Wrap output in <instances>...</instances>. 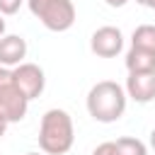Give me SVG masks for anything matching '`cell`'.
I'll list each match as a JSON object with an SVG mask.
<instances>
[{"mask_svg":"<svg viewBox=\"0 0 155 155\" xmlns=\"http://www.w3.org/2000/svg\"><path fill=\"white\" fill-rule=\"evenodd\" d=\"M126 90L114 80H99L87 92V111L99 124H114L126 111Z\"/></svg>","mask_w":155,"mask_h":155,"instance_id":"obj_1","label":"cell"},{"mask_svg":"<svg viewBox=\"0 0 155 155\" xmlns=\"http://www.w3.org/2000/svg\"><path fill=\"white\" fill-rule=\"evenodd\" d=\"M75 143V128L73 119L65 109H48L41 116L39 126V148L46 155H65Z\"/></svg>","mask_w":155,"mask_h":155,"instance_id":"obj_2","label":"cell"},{"mask_svg":"<svg viewBox=\"0 0 155 155\" xmlns=\"http://www.w3.org/2000/svg\"><path fill=\"white\" fill-rule=\"evenodd\" d=\"M27 7L48 31H68L75 24L73 0H27Z\"/></svg>","mask_w":155,"mask_h":155,"instance_id":"obj_3","label":"cell"},{"mask_svg":"<svg viewBox=\"0 0 155 155\" xmlns=\"http://www.w3.org/2000/svg\"><path fill=\"white\" fill-rule=\"evenodd\" d=\"M27 109H29V99L17 87L12 78V68L0 65V111L10 119V124H15L27 116Z\"/></svg>","mask_w":155,"mask_h":155,"instance_id":"obj_4","label":"cell"},{"mask_svg":"<svg viewBox=\"0 0 155 155\" xmlns=\"http://www.w3.org/2000/svg\"><path fill=\"white\" fill-rule=\"evenodd\" d=\"M12 78L17 82V87L22 90V94L31 102L36 97H41L44 87H46V75L36 63H19L12 68Z\"/></svg>","mask_w":155,"mask_h":155,"instance_id":"obj_5","label":"cell"},{"mask_svg":"<svg viewBox=\"0 0 155 155\" xmlns=\"http://www.w3.org/2000/svg\"><path fill=\"white\" fill-rule=\"evenodd\" d=\"M90 48L99 58H114V56H119L121 48H124V34H121V29L111 27V24L94 29V34L90 39Z\"/></svg>","mask_w":155,"mask_h":155,"instance_id":"obj_6","label":"cell"},{"mask_svg":"<svg viewBox=\"0 0 155 155\" xmlns=\"http://www.w3.org/2000/svg\"><path fill=\"white\" fill-rule=\"evenodd\" d=\"M126 94L138 102V104H148L155 99V70L153 73H128L126 78Z\"/></svg>","mask_w":155,"mask_h":155,"instance_id":"obj_7","label":"cell"},{"mask_svg":"<svg viewBox=\"0 0 155 155\" xmlns=\"http://www.w3.org/2000/svg\"><path fill=\"white\" fill-rule=\"evenodd\" d=\"M24 56H27V41L19 34L0 36V65L15 68V65L24 63Z\"/></svg>","mask_w":155,"mask_h":155,"instance_id":"obj_8","label":"cell"},{"mask_svg":"<svg viewBox=\"0 0 155 155\" xmlns=\"http://www.w3.org/2000/svg\"><path fill=\"white\" fill-rule=\"evenodd\" d=\"M126 70L128 73H153L155 70V53L131 46L126 51Z\"/></svg>","mask_w":155,"mask_h":155,"instance_id":"obj_9","label":"cell"},{"mask_svg":"<svg viewBox=\"0 0 155 155\" xmlns=\"http://www.w3.org/2000/svg\"><path fill=\"white\" fill-rule=\"evenodd\" d=\"M131 46L136 48H145L155 53V24H140L133 29L131 34Z\"/></svg>","mask_w":155,"mask_h":155,"instance_id":"obj_10","label":"cell"},{"mask_svg":"<svg viewBox=\"0 0 155 155\" xmlns=\"http://www.w3.org/2000/svg\"><path fill=\"white\" fill-rule=\"evenodd\" d=\"M116 150H119V155H148L145 143L138 140V138H133V136L116 138Z\"/></svg>","mask_w":155,"mask_h":155,"instance_id":"obj_11","label":"cell"},{"mask_svg":"<svg viewBox=\"0 0 155 155\" xmlns=\"http://www.w3.org/2000/svg\"><path fill=\"white\" fill-rule=\"evenodd\" d=\"M92 155H119L116 140H104V143H99V145L92 150Z\"/></svg>","mask_w":155,"mask_h":155,"instance_id":"obj_12","label":"cell"},{"mask_svg":"<svg viewBox=\"0 0 155 155\" xmlns=\"http://www.w3.org/2000/svg\"><path fill=\"white\" fill-rule=\"evenodd\" d=\"M24 0H0V15H15Z\"/></svg>","mask_w":155,"mask_h":155,"instance_id":"obj_13","label":"cell"},{"mask_svg":"<svg viewBox=\"0 0 155 155\" xmlns=\"http://www.w3.org/2000/svg\"><path fill=\"white\" fill-rule=\"evenodd\" d=\"M7 126H10V119H7V116H5L2 111H0V138L5 136V131H7Z\"/></svg>","mask_w":155,"mask_h":155,"instance_id":"obj_14","label":"cell"},{"mask_svg":"<svg viewBox=\"0 0 155 155\" xmlns=\"http://www.w3.org/2000/svg\"><path fill=\"white\" fill-rule=\"evenodd\" d=\"M104 2H107L109 7H124V5L128 2V0H104Z\"/></svg>","mask_w":155,"mask_h":155,"instance_id":"obj_15","label":"cell"},{"mask_svg":"<svg viewBox=\"0 0 155 155\" xmlns=\"http://www.w3.org/2000/svg\"><path fill=\"white\" fill-rule=\"evenodd\" d=\"M150 148H153V150H155V128H153V131H150Z\"/></svg>","mask_w":155,"mask_h":155,"instance_id":"obj_16","label":"cell"},{"mask_svg":"<svg viewBox=\"0 0 155 155\" xmlns=\"http://www.w3.org/2000/svg\"><path fill=\"white\" fill-rule=\"evenodd\" d=\"M0 36H5V19H2V15H0Z\"/></svg>","mask_w":155,"mask_h":155,"instance_id":"obj_17","label":"cell"},{"mask_svg":"<svg viewBox=\"0 0 155 155\" xmlns=\"http://www.w3.org/2000/svg\"><path fill=\"white\" fill-rule=\"evenodd\" d=\"M136 2H138V5H145V7L150 5V0H136Z\"/></svg>","mask_w":155,"mask_h":155,"instance_id":"obj_18","label":"cell"},{"mask_svg":"<svg viewBox=\"0 0 155 155\" xmlns=\"http://www.w3.org/2000/svg\"><path fill=\"white\" fill-rule=\"evenodd\" d=\"M148 7H150V10H155V0H150V5H148Z\"/></svg>","mask_w":155,"mask_h":155,"instance_id":"obj_19","label":"cell"},{"mask_svg":"<svg viewBox=\"0 0 155 155\" xmlns=\"http://www.w3.org/2000/svg\"><path fill=\"white\" fill-rule=\"evenodd\" d=\"M27 155H39V153H27Z\"/></svg>","mask_w":155,"mask_h":155,"instance_id":"obj_20","label":"cell"}]
</instances>
